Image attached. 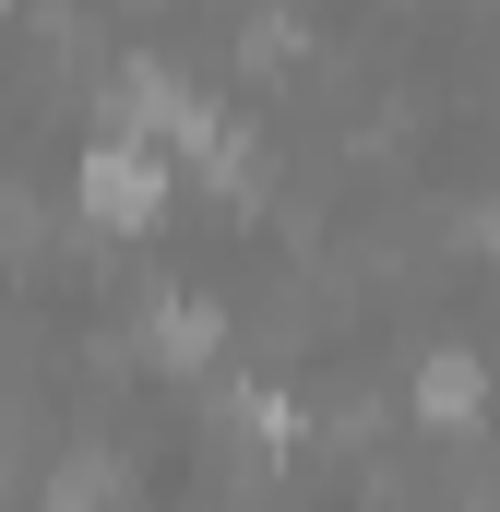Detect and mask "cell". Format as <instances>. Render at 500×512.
I'll list each match as a JSON object with an SVG mask.
<instances>
[{
    "label": "cell",
    "instance_id": "obj_1",
    "mask_svg": "<svg viewBox=\"0 0 500 512\" xmlns=\"http://www.w3.org/2000/svg\"><path fill=\"white\" fill-rule=\"evenodd\" d=\"M155 191H167V167H155L143 143H96V155H84V203H96L108 227H143Z\"/></svg>",
    "mask_w": 500,
    "mask_h": 512
}]
</instances>
